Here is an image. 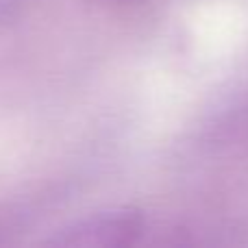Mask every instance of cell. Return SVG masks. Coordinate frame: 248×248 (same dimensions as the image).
I'll return each mask as SVG.
<instances>
[{
  "mask_svg": "<svg viewBox=\"0 0 248 248\" xmlns=\"http://www.w3.org/2000/svg\"><path fill=\"white\" fill-rule=\"evenodd\" d=\"M144 218L140 214H98L94 218L81 220L74 227H68L59 233L55 244L70 246H109V244H126L141 231Z\"/></svg>",
  "mask_w": 248,
  "mask_h": 248,
  "instance_id": "1",
  "label": "cell"
}]
</instances>
